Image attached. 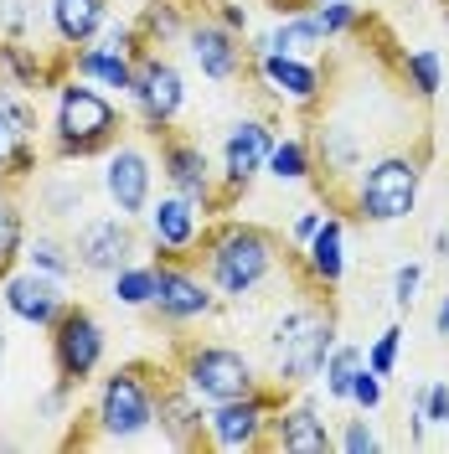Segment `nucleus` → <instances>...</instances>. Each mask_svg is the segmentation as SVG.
Listing matches in <instances>:
<instances>
[{
  "label": "nucleus",
  "mask_w": 449,
  "mask_h": 454,
  "mask_svg": "<svg viewBox=\"0 0 449 454\" xmlns=\"http://www.w3.org/2000/svg\"><path fill=\"white\" fill-rule=\"evenodd\" d=\"M398 73H403V88L419 104H434L439 88H445V57H439V47H408L398 57Z\"/></svg>",
  "instance_id": "25"
},
{
  "label": "nucleus",
  "mask_w": 449,
  "mask_h": 454,
  "mask_svg": "<svg viewBox=\"0 0 449 454\" xmlns=\"http://www.w3.org/2000/svg\"><path fill=\"white\" fill-rule=\"evenodd\" d=\"M104 362V325L93 320V310L83 305H67L62 320L52 325V367H57V382H67L73 393L83 387L88 377L98 372Z\"/></svg>",
  "instance_id": "10"
},
{
  "label": "nucleus",
  "mask_w": 449,
  "mask_h": 454,
  "mask_svg": "<svg viewBox=\"0 0 449 454\" xmlns=\"http://www.w3.org/2000/svg\"><path fill=\"white\" fill-rule=\"evenodd\" d=\"M21 258H27V269L52 274V279H62V284H73V274H78V254H73V243H62L57 232H36V238H27Z\"/></svg>",
  "instance_id": "28"
},
{
  "label": "nucleus",
  "mask_w": 449,
  "mask_h": 454,
  "mask_svg": "<svg viewBox=\"0 0 449 454\" xmlns=\"http://www.w3.org/2000/svg\"><path fill=\"white\" fill-rule=\"evenodd\" d=\"M201 263H207V279L217 284L223 300H248L258 294L264 284L274 279L280 269V238L258 223H217V227H201V243H197Z\"/></svg>",
  "instance_id": "1"
},
{
  "label": "nucleus",
  "mask_w": 449,
  "mask_h": 454,
  "mask_svg": "<svg viewBox=\"0 0 449 454\" xmlns=\"http://www.w3.org/2000/svg\"><path fill=\"white\" fill-rule=\"evenodd\" d=\"M419 289H423V263H419V258L398 263V269H393V310H414Z\"/></svg>",
  "instance_id": "36"
},
{
  "label": "nucleus",
  "mask_w": 449,
  "mask_h": 454,
  "mask_svg": "<svg viewBox=\"0 0 449 454\" xmlns=\"http://www.w3.org/2000/svg\"><path fill=\"white\" fill-rule=\"evenodd\" d=\"M161 382L166 372L155 362H130V367H114L98 393H93V424H98V444H130L161 424Z\"/></svg>",
  "instance_id": "3"
},
{
  "label": "nucleus",
  "mask_w": 449,
  "mask_h": 454,
  "mask_svg": "<svg viewBox=\"0 0 449 454\" xmlns=\"http://www.w3.org/2000/svg\"><path fill=\"white\" fill-rule=\"evenodd\" d=\"M161 289V263H124L119 274H109V300L124 310H150Z\"/></svg>",
  "instance_id": "26"
},
{
  "label": "nucleus",
  "mask_w": 449,
  "mask_h": 454,
  "mask_svg": "<svg viewBox=\"0 0 449 454\" xmlns=\"http://www.w3.org/2000/svg\"><path fill=\"white\" fill-rule=\"evenodd\" d=\"M145 223H150V243L161 258H197L201 227H207V212L197 201H186L181 192H166L161 201H150Z\"/></svg>",
  "instance_id": "16"
},
{
  "label": "nucleus",
  "mask_w": 449,
  "mask_h": 454,
  "mask_svg": "<svg viewBox=\"0 0 449 454\" xmlns=\"http://www.w3.org/2000/svg\"><path fill=\"white\" fill-rule=\"evenodd\" d=\"M0 362H5V331H0Z\"/></svg>",
  "instance_id": "42"
},
{
  "label": "nucleus",
  "mask_w": 449,
  "mask_h": 454,
  "mask_svg": "<svg viewBox=\"0 0 449 454\" xmlns=\"http://www.w3.org/2000/svg\"><path fill=\"white\" fill-rule=\"evenodd\" d=\"M382 397H388V377H377L372 367H362L357 382H351V408H357V413H377Z\"/></svg>",
  "instance_id": "35"
},
{
  "label": "nucleus",
  "mask_w": 449,
  "mask_h": 454,
  "mask_svg": "<svg viewBox=\"0 0 449 454\" xmlns=\"http://www.w3.org/2000/svg\"><path fill=\"white\" fill-rule=\"evenodd\" d=\"M429 248H434V258H449V227H434V238H429Z\"/></svg>",
  "instance_id": "41"
},
{
  "label": "nucleus",
  "mask_w": 449,
  "mask_h": 454,
  "mask_svg": "<svg viewBox=\"0 0 449 454\" xmlns=\"http://www.w3.org/2000/svg\"><path fill=\"white\" fill-rule=\"evenodd\" d=\"M104 197H109L114 212L124 217H145L150 201H155V160L145 145L119 140L104 160Z\"/></svg>",
  "instance_id": "13"
},
{
  "label": "nucleus",
  "mask_w": 449,
  "mask_h": 454,
  "mask_svg": "<svg viewBox=\"0 0 449 454\" xmlns=\"http://www.w3.org/2000/svg\"><path fill=\"white\" fill-rule=\"evenodd\" d=\"M300 274L320 294L326 289H341V279H346V223L341 217H326L320 232L300 248Z\"/></svg>",
  "instance_id": "21"
},
{
  "label": "nucleus",
  "mask_w": 449,
  "mask_h": 454,
  "mask_svg": "<svg viewBox=\"0 0 449 454\" xmlns=\"http://www.w3.org/2000/svg\"><path fill=\"white\" fill-rule=\"evenodd\" d=\"M130 98H135V109H140L145 129L150 135H161L170 129L181 109H186V78H181V67L166 62L161 52H140L135 57V88H130Z\"/></svg>",
  "instance_id": "11"
},
{
  "label": "nucleus",
  "mask_w": 449,
  "mask_h": 454,
  "mask_svg": "<svg viewBox=\"0 0 449 454\" xmlns=\"http://www.w3.org/2000/svg\"><path fill=\"white\" fill-rule=\"evenodd\" d=\"M423 413L434 428H449V382H423Z\"/></svg>",
  "instance_id": "37"
},
{
  "label": "nucleus",
  "mask_w": 449,
  "mask_h": 454,
  "mask_svg": "<svg viewBox=\"0 0 449 454\" xmlns=\"http://www.w3.org/2000/svg\"><path fill=\"white\" fill-rule=\"evenodd\" d=\"M423 155L429 150H388V155H372L362 166V176L351 181V217L372 227H393L408 223L414 207H419V186H423Z\"/></svg>",
  "instance_id": "5"
},
{
  "label": "nucleus",
  "mask_w": 449,
  "mask_h": 454,
  "mask_svg": "<svg viewBox=\"0 0 449 454\" xmlns=\"http://www.w3.org/2000/svg\"><path fill=\"white\" fill-rule=\"evenodd\" d=\"M445 27H449V0H445Z\"/></svg>",
  "instance_id": "43"
},
{
  "label": "nucleus",
  "mask_w": 449,
  "mask_h": 454,
  "mask_svg": "<svg viewBox=\"0 0 449 454\" xmlns=\"http://www.w3.org/2000/svg\"><path fill=\"white\" fill-rule=\"evenodd\" d=\"M73 73L88 78V83H98V88L130 93V88H135V57L109 52V47L98 42V47H78V52H73Z\"/></svg>",
  "instance_id": "24"
},
{
  "label": "nucleus",
  "mask_w": 449,
  "mask_h": 454,
  "mask_svg": "<svg viewBox=\"0 0 449 454\" xmlns=\"http://www.w3.org/2000/svg\"><path fill=\"white\" fill-rule=\"evenodd\" d=\"M0 300H5V310L16 315V320H27L36 331H52L57 320H62V310L73 305V300H67V284L52 279V274H36V269L5 274Z\"/></svg>",
  "instance_id": "15"
},
{
  "label": "nucleus",
  "mask_w": 449,
  "mask_h": 454,
  "mask_svg": "<svg viewBox=\"0 0 449 454\" xmlns=\"http://www.w3.org/2000/svg\"><path fill=\"white\" fill-rule=\"evenodd\" d=\"M264 450H284V454H326L336 450V434L326 428L320 408L310 397H284V408L269 419V434H264Z\"/></svg>",
  "instance_id": "19"
},
{
  "label": "nucleus",
  "mask_w": 449,
  "mask_h": 454,
  "mask_svg": "<svg viewBox=\"0 0 449 454\" xmlns=\"http://www.w3.org/2000/svg\"><path fill=\"white\" fill-rule=\"evenodd\" d=\"M274 150V129L269 119H238L223 140V170H217V212H227L232 201L258 181V170L269 166Z\"/></svg>",
  "instance_id": "8"
},
{
  "label": "nucleus",
  "mask_w": 449,
  "mask_h": 454,
  "mask_svg": "<svg viewBox=\"0 0 449 454\" xmlns=\"http://www.w3.org/2000/svg\"><path fill=\"white\" fill-rule=\"evenodd\" d=\"M284 387H274V382H264L258 393L248 397H232V403H212L207 408V444L212 450H264V434H269V419L284 408Z\"/></svg>",
  "instance_id": "7"
},
{
  "label": "nucleus",
  "mask_w": 449,
  "mask_h": 454,
  "mask_svg": "<svg viewBox=\"0 0 449 454\" xmlns=\"http://www.w3.org/2000/svg\"><path fill=\"white\" fill-rule=\"evenodd\" d=\"M320 223H326V212H320V207H310V212H300V217L289 223V243H295V248H305L310 238L320 232Z\"/></svg>",
  "instance_id": "38"
},
{
  "label": "nucleus",
  "mask_w": 449,
  "mask_h": 454,
  "mask_svg": "<svg viewBox=\"0 0 449 454\" xmlns=\"http://www.w3.org/2000/svg\"><path fill=\"white\" fill-rule=\"evenodd\" d=\"M36 201L52 223H83V207H88V192L78 176H47L36 186Z\"/></svg>",
  "instance_id": "29"
},
{
  "label": "nucleus",
  "mask_w": 449,
  "mask_h": 454,
  "mask_svg": "<svg viewBox=\"0 0 449 454\" xmlns=\"http://www.w3.org/2000/svg\"><path fill=\"white\" fill-rule=\"evenodd\" d=\"M269 176L280 181V186H295V181H310L315 176V150H310L305 135H289V140H274L269 150Z\"/></svg>",
  "instance_id": "30"
},
{
  "label": "nucleus",
  "mask_w": 449,
  "mask_h": 454,
  "mask_svg": "<svg viewBox=\"0 0 449 454\" xmlns=\"http://www.w3.org/2000/svg\"><path fill=\"white\" fill-rule=\"evenodd\" d=\"M336 340H341L336 315L326 310L320 300H305V305L280 310L274 325H269V356H274L269 382L284 387V393H300L310 382H320V367L336 351Z\"/></svg>",
  "instance_id": "2"
},
{
  "label": "nucleus",
  "mask_w": 449,
  "mask_h": 454,
  "mask_svg": "<svg viewBox=\"0 0 449 454\" xmlns=\"http://www.w3.org/2000/svg\"><path fill=\"white\" fill-rule=\"evenodd\" d=\"M73 254H78V269L83 274H119L124 263H135L140 254V232H135V217L124 212H109V217H83L78 223V238H73Z\"/></svg>",
  "instance_id": "12"
},
{
  "label": "nucleus",
  "mask_w": 449,
  "mask_h": 454,
  "mask_svg": "<svg viewBox=\"0 0 449 454\" xmlns=\"http://www.w3.org/2000/svg\"><path fill=\"white\" fill-rule=\"evenodd\" d=\"M176 377L212 408V403H232L264 387V377L238 346H201V340H176Z\"/></svg>",
  "instance_id": "6"
},
{
  "label": "nucleus",
  "mask_w": 449,
  "mask_h": 454,
  "mask_svg": "<svg viewBox=\"0 0 449 454\" xmlns=\"http://www.w3.org/2000/svg\"><path fill=\"white\" fill-rule=\"evenodd\" d=\"M150 310L166 325H192V320H207V315L223 310V294L207 274L192 269V258H161V289H155Z\"/></svg>",
  "instance_id": "9"
},
{
  "label": "nucleus",
  "mask_w": 449,
  "mask_h": 454,
  "mask_svg": "<svg viewBox=\"0 0 449 454\" xmlns=\"http://www.w3.org/2000/svg\"><path fill=\"white\" fill-rule=\"evenodd\" d=\"M300 5H320V0H300Z\"/></svg>",
  "instance_id": "44"
},
{
  "label": "nucleus",
  "mask_w": 449,
  "mask_h": 454,
  "mask_svg": "<svg viewBox=\"0 0 449 454\" xmlns=\"http://www.w3.org/2000/svg\"><path fill=\"white\" fill-rule=\"evenodd\" d=\"M362 367H366V346H357V340H336V351H331L326 367H320L326 397L341 403V408H351V382H357V372Z\"/></svg>",
  "instance_id": "27"
},
{
  "label": "nucleus",
  "mask_w": 449,
  "mask_h": 454,
  "mask_svg": "<svg viewBox=\"0 0 449 454\" xmlns=\"http://www.w3.org/2000/svg\"><path fill=\"white\" fill-rule=\"evenodd\" d=\"M336 450L341 454H377V450H382V439H377L372 419H366V413H357V419H346V424H341Z\"/></svg>",
  "instance_id": "34"
},
{
  "label": "nucleus",
  "mask_w": 449,
  "mask_h": 454,
  "mask_svg": "<svg viewBox=\"0 0 449 454\" xmlns=\"http://www.w3.org/2000/svg\"><path fill=\"white\" fill-rule=\"evenodd\" d=\"M434 336H445L449 340V294L434 305Z\"/></svg>",
  "instance_id": "40"
},
{
  "label": "nucleus",
  "mask_w": 449,
  "mask_h": 454,
  "mask_svg": "<svg viewBox=\"0 0 449 454\" xmlns=\"http://www.w3.org/2000/svg\"><path fill=\"white\" fill-rule=\"evenodd\" d=\"M253 73L269 83V93L280 104L295 109H315L320 93H326V73L315 57H289V52H253Z\"/></svg>",
  "instance_id": "18"
},
{
  "label": "nucleus",
  "mask_w": 449,
  "mask_h": 454,
  "mask_svg": "<svg viewBox=\"0 0 449 454\" xmlns=\"http://www.w3.org/2000/svg\"><path fill=\"white\" fill-rule=\"evenodd\" d=\"M109 0H47V16H52V31L62 47H88L104 21H109V11H104Z\"/></svg>",
  "instance_id": "23"
},
{
  "label": "nucleus",
  "mask_w": 449,
  "mask_h": 454,
  "mask_svg": "<svg viewBox=\"0 0 449 454\" xmlns=\"http://www.w3.org/2000/svg\"><path fill=\"white\" fill-rule=\"evenodd\" d=\"M124 140V114L114 98L98 88L57 83V114H52V160H88V155H109Z\"/></svg>",
  "instance_id": "4"
},
{
  "label": "nucleus",
  "mask_w": 449,
  "mask_h": 454,
  "mask_svg": "<svg viewBox=\"0 0 449 454\" xmlns=\"http://www.w3.org/2000/svg\"><path fill=\"white\" fill-rule=\"evenodd\" d=\"M331 47V36L315 27V16L310 11H284L280 21L269 27V36L253 47V52H289V57H315Z\"/></svg>",
  "instance_id": "22"
},
{
  "label": "nucleus",
  "mask_w": 449,
  "mask_h": 454,
  "mask_svg": "<svg viewBox=\"0 0 449 454\" xmlns=\"http://www.w3.org/2000/svg\"><path fill=\"white\" fill-rule=\"evenodd\" d=\"M186 47H192V62L201 67L207 83H238L253 67V52L238 42V31H227L223 21H192L186 27Z\"/></svg>",
  "instance_id": "17"
},
{
  "label": "nucleus",
  "mask_w": 449,
  "mask_h": 454,
  "mask_svg": "<svg viewBox=\"0 0 449 454\" xmlns=\"http://www.w3.org/2000/svg\"><path fill=\"white\" fill-rule=\"evenodd\" d=\"M36 160H42V150H36V119H31V104L11 98V93L0 88V181H5V186L27 181Z\"/></svg>",
  "instance_id": "20"
},
{
  "label": "nucleus",
  "mask_w": 449,
  "mask_h": 454,
  "mask_svg": "<svg viewBox=\"0 0 449 454\" xmlns=\"http://www.w3.org/2000/svg\"><path fill=\"white\" fill-rule=\"evenodd\" d=\"M217 21H223L227 31H248V5H238V0H223V11H217Z\"/></svg>",
  "instance_id": "39"
},
{
  "label": "nucleus",
  "mask_w": 449,
  "mask_h": 454,
  "mask_svg": "<svg viewBox=\"0 0 449 454\" xmlns=\"http://www.w3.org/2000/svg\"><path fill=\"white\" fill-rule=\"evenodd\" d=\"M155 145H161V170H166V186H170V192H181L186 201H197L201 212L212 217V212H217V170H212V160H207V150H201L197 140L170 135V129H161V135H155Z\"/></svg>",
  "instance_id": "14"
},
{
  "label": "nucleus",
  "mask_w": 449,
  "mask_h": 454,
  "mask_svg": "<svg viewBox=\"0 0 449 454\" xmlns=\"http://www.w3.org/2000/svg\"><path fill=\"white\" fill-rule=\"evenodd\" d=\"M398 362H403V325H382L377 340L366 346V367L377 372V377H393Z\"/></svg>",
  "instance_id": "33"
},
{
  "label": "nucleus",
  "mask_w": 449,
  "mask_h": 454,
  "mask_svg": "<svg viewBox=\"0 0 449 454\" xmlns=\"http://www.w3.org/2000/svg\"><path fill=\"white\" fill-rule=\"evenodd\" d=\"M21 248H27L21 212H16V201H11V197H0V284H5V274H11V269H16Z\"/></svg>",
  "instance_id": "32"
},
{
  "label": "nucleus",
  "mask_w": 449,
  "mask_h": 454,
  "mask_svg": "<svg viewBox=\"0 0 449 454\" xmlns=\"http://www.w3.org/2000/svg\"><path fill=\"white\" fill-rule=\"evenodd\" d=\"M310 16H315V27L326 31L331 42H341V36H351V31H362L366 11L357 5V0H320V5H305Z\"/></svg>",
  "instance_id": "31"
}]
</instances>
